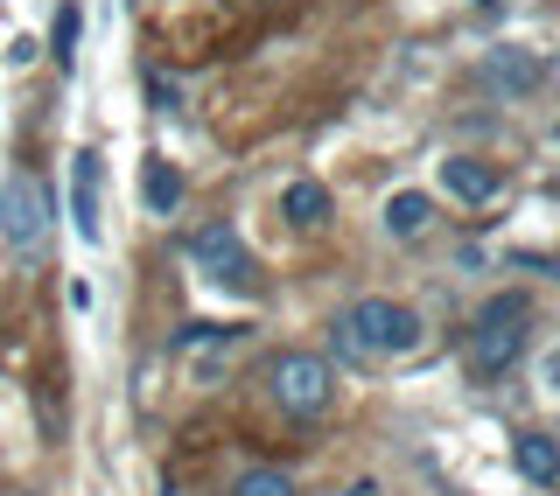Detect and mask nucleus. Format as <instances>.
<instances>
[{"mask_svg":"<svg viewBox=\"0 0 560 496\" xmlns=\"http://www.w3.org/2000/svg\"><path fill=\"white\" fill-rule=\"evenodd\" d=\"M267 392H273L280 413L315 420L329 399H337V370H329L323 357H308V350H280V357L267 364Z\"/></svg>","mask_w":560,"mask_h":496,"instance_id":"2","label":"nucleus"},{"mask_svg":"<svg viewBox=\"0 0 560 496\" xmlns=\"http://www.w3.org/2000/svg\"><path fill=\"white\" fill-rule=\"evenodd\" d=\"M442 189L463 197V203H490V197H498V168L469 162V154H448V162H442Z\"/></svg>","mask_w":560,"mask_h":496,"instance_id":"7","label":"nucleus"},{"mask_svg":"<svg viewBox=\"0 0 560 496\" xmlns=\"http://www.w3.org/2000/svg\"><path fill=\"white\" fill-rule=\"evenodd\" d=\"M140 197H148L154 217H168V210L183 203V175H175L162 154H148V162H140Z\"/></svg>","mask_w":560,"mask_h":496,"instance_id":"10","label":"nucleus"},{"mask_svg":"<svg viewBox=\"0 0 560 496\" xmlns=\"http://www.w3.org/2000/svg\"><path fill=\"white\" fill-rule=\"evenodd\" d=\"M49 232V189H43V175H8L0 182V238L14 245V252H28V245H43Z\"/></svg>","mask_w":560,"mask_h":496,"instance_id":"4","label":"nucleus"},{"mask_svg":"<svg viewBox=\"0 0 560 496\" xmlns=\"http://www.w3.org/2000/svg\"><path fill=\"white\" fill-rule=\"evenodd\" d=\"M49 49H57V63H63V70L78 63V0H63V8H57V28H49Z\"/></svg>","mask_w":560,"mask_h":496,"instance_id":"14","label":"nucleus"},{"mask_svg":"<svg viewBox=\"0 0 560 496\" xmlns=\"http://www.w3.org/2000/svg\"><path fill=\"white\" fill-rule=\"evenodd\" d=\"M512 454H518V475H525V483H560V440H547V434H518Z\"/></svg>","mask_w":560,"mask_h":496,"instance_id":"9","label":"nucleus"},{"mask_svg":"<svg viewBox=\"0 0 560 496\" xmlns=\"http://www.w3.org/2000/svg\"><path fill=\"white\" fill-rule=\"evenodd\" d=\"M483 84H498V92H533V84H539V57H533V49H490V57H483Z\"/></svg>","mask_w":560,"mask_h":496,"instance_id":"8","label":"nucleus"},{"mask_svg":"<svg viewBox=\"0 0 560 496\" xmlns=\"http://www.w3.org/2000/svg\"><path fill=\"white\" fill-rule=\"evenodd\" d=\"M280 217L302 224V232H315V224L329 217V189H323V182H288V197H280Z\"/></svg>","mask_w":560,"mask_h":496,"instance_id":"11","label":"nucleus"},{"mask_svg":"<svg viewBox=\"0 0 560 496\" xmlns=\"http://www.w3.org/2000/svg\"><path fill=\"white\" fill-rule=\"evenodd\" d=\"M189 259L203 265L218 287H253V252H245V238L232 232V224H203V232H189Z\"/></svg>","mask_w":560,"mask_h":496,"instance_id":"5","label":"nucleus"},{"mask_svg":"<svg viewBox=\"0 0 560 496\" xmlns=\"http://www.w3.org/2000/svg\"><path fill=\"white\" fill-rule=\"evenodd\" d=\"M420 343V315L399 308V300H358V308L337 315V357L350 364H378V357H407Z\"/></svg>","mask_w":560,"mask_h":496,"instance_id":"1","label":"nucleus"},{"mask_svg":"<svg viewBox=\"0 0 560 496\" xmlns=\"http://www.w3.org/2000/svg\"><path fill=\"white\" fill-rule=\"evenodd\" d=\"M238 496H294V483L280 469H245L238 475Z\"/></svg>","mask_w":560,"mask_h":496,"instance_id":"15","label":"nucleus"},{"mask_svg":"<svg viewBox=\"0 0 560 496\" xmlns=\"http://www.w3.org/2000/svg\"><path fill=\"white\" fill-rule=\"evenodd\" d=\"M428 217H434V203L420 197V189H399V197L385 203V232H393V238H420V232H428Z\"/></svg>","mask_w":560,"mask_h":496,"instance_id":"12","label":"nucleus"},{"mask_svg":"<svg viewBox=\"0 0 560 496\" xmlns=\"http://www.w3.org/2000/svg\"><path fill=\"white\" fill-rule=\"evenodd\" d=\"M525 350V294H504L490 300L477 315V329H469V370L477 378H498V370H512Z\"/></svg>","mask_w":560,"mask_h":496,"instance_id":"3","label":"nucleus"},{"mask_svg":"<svg viewBox=\"0 0 560 496\" xmlns=\"http://www.w3.org/2000/svg\"><path fill=\"white\" fill-rule=\"evenodd\" d=\"M148 98H154V113H175V98H183V92H175L162 70H148Z\"/></svg>","mask_w":560,"mask_h":496,"instance_id":"16","label":"nucleus"},{"mask_svg":"<svg viewBox=\"0 0 560 496\" xmlns=\"http://www.w3.org/2000/svg\"><path fill=\"white\" fill-rule=\"evenodd\" d=\"M224 343H238V329H224V322H189L183 335H175L183 357H210V350H224Z\"/></svg>","mask_w":560,"mask_h":496,"instance_id":"13","label":"nucleus"},{"mask_svg":"<svg viewBox=\"0 0 560 496\" xmlns=\"http://www.w3.org/2000/svg\"><path fill=\"white\" fill-rule=\"evenodd\" d=\"M553 133H560V127H553Z\"/></svg>","mask_w":560,"mask_h":496,"instance_id":"17","label":"nucleus"},{"mask_svg":"<svg viewBox=\"0 0 560 496\" xmlns=\"http://www.w3.org/2000/svg\"><path fill=\"white\" fill-rule=\"evenodd\" d=\"M70 217H78V238L98 245V154H70Z\"/></svg>","mask_w":560,"mask_h":496,"instance_id":"6","label":"nucleus"}]
</instances>
